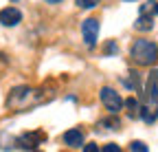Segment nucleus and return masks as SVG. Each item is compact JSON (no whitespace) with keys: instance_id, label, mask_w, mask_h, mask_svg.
Returning <instances> with one entry per match:
<instances>
[{"instance_id":"nucleus-1","label":"nucleus","mask_w":158,"mask_h":152,"mask_svg":"<svg viewBox=\"0 0 158 152\" xmlns=\"http://www.w3.org/2000/svg\"><path fill=\"white\" fill-rule=\"evenodd\" d=\"M130 55L136 64L141 66H152L158 60V44L152 40H136L130 49Z\"/></svg>"},{"instance_id":"nucleus-2","label":"nucleus","mask_w":158,"mask_h":152,"mask_svg":"<svg viewBox=\"0 0 158 152\" xmlns=\"http://www.w3.org/2000/svg\"><path fill=\"white\" fill-rule=\"evenodd\" d=\"M99 97H101V104L112 112V115H116V112L123 108V99H121V95H118L114 88H110V86H103V88H101V93H99Z\"/></svg>"},{"instance_id":"nucleus-3","label":"nucleus","mask_w":158,"mask_h":152,"mask_svg":"<svg viewBox=\"0 0 158 152\" xmlns=\"http://www.w3.org/2000/svg\"><path fill=\"white\" fill-rule=\"evenodd\" d=\"M81 35H84V42L90 49L97 44V37H99V20L97 18H88V20L81 22Z\"/></svg>"},{"instance_id":"nucleus-4","label":"nucleus","mask_w":158,"mask_h":152,"mask_svg":"<svg viewBox=\"0 0 158 152\" xmlns=\"http://www.w3.org/2000/svg\"><path fill=\"white\" fill-rule=\"evenodd\" d=\"M20 22H22V13H20V9L5 7L2 11H0V24H2V27H18Z\"/></svg>"},{"instance_id":"nucleus-5","label":"nucleus","mask_w":158,"mask_h":152,"mask_svg":"<svg viewBox=\"0 0 158 152\" xmlns=\"http://www.w3.org/2000/svg\"><path fill=\"white\" fill-rule=\"evenodd\" d=\"M42 141H44V132H27L18 139V145L24 150H35Z\"/></svg>"},{"instance_id":"nucleus-6","label":"nucleus","mask_w":158,"mask_h":152,"mask_svg":"<svg viewBox=\"0 0 158 152\" xmlns=\"http://www.w3.org/2000/svg\"><path fill=\"white\" fill-rule=\"evenodd\" d=\"M64 143L68 148H84V132L79 128H70L68 132H64Z\"/></svg>"},{"instance_id":"nucleus-7","label":"nucleus","mask_w":158,"mask_h":152,"mask_svg":"<svg viewBox=\"0 0 158 152\" xmlns=\"http://www.w3.org/2000/svg\"><path fill=\"white\" fill-rule=\"evenodd\" d=\"M29 95H31V88H29V86H18V88H13L11 95L7 97V106H18L20 102H24Z\"/></svg>"},{"instance_id":"nucleus-8","label":"nucleus","mask_w":158,"mask_h":152,"mask_svg":"<svg viewBox=\"0 0 158 152\" xmlns=\"http://www.w3.org/2000/svg\"><path fill=\"white\" fill-rule=\"evenodd\" d=\"M145 93L147 97L158 102V71H152L149 77H147V84H145Z\"/></svg>"},{"instance_id":"nucleus-9","label":"nucleus","mask_w":158,"mask_h":152,"mask_svg":"<svg viewBox=\"0 0 158 152\" xmlns=\"http://www.w3.org/2000/svg\"><path fill=\"white\" fill-rule=\"evenodd\" d=\"M141 117H143L147 124H154V121H156V117H158V102H154V99H152V104L143 106V108H141Z\"/></svg>"},{"instance_id":"nucleus-10","label":"nucleus","mask_w":158,"mask_h":152,"mask_svg":"<svg viewBox=\"0 0 158 152\" xmlns=\"http://www.w3.org/2000/svg\"><path fill=\"white\" fill-rule=\"evenodd\" d=\"M134 29H136V31H152V29H154V18L141 13V15H138V20L134 22Z\"/></svg>"},{"instance_id":"nucleus-11","label":"nucleus","mask_w":158,"mask_h":152,"mask_svg":"<svg viewBox=\"0 0 158 152\" xmlns=\"http://www.w3.org/2000/svg\"><path fill=\"white\" fill-rule=\"evenodd\" d=\"M79 9H94L97 5H101V0H75Z\"/></svg>"},{"instance_id":"nucleus-12","label":"nucleus","mask_w":158,"mask_h":152,"mask_svg":"<svg viewBox=\"0 0 158 152\" xmlns=\"http://www.w3.org/2000/svg\"><path fill=\"white\" fill-rule=\"evenodd\" d=\"M125 106L130 108V117H136V110H138V108H141V106H138V102H136L134 97H130V99L125 102Z\"/></svg>"},{"instance_id":"nucleus-13","label":"nucleus","mask_w":158,"mask_h":152,"mask_svg":"<svg viewBox=\"0 0 158 152\" xmlns=\"http://www.w3.org/2000/svg\"><path fill=\"white\" fill-rule=\"evenodd\" d=\"M156 5H158V2H154V0H149V2H145V5L141 7V13H145V15L154 13V11H156Z\"/></svg>"},{"instance_id":"nucleus-14","label":"nucleus","mask_w":158,"mask_h":152,"mask_svg":"<svg viewBox=\"0 0 158 152\" xmlns=\"http://www.w3.org/2000/svg\"><path fill=\"white\" fill-rule=\"evenodd\" d=\"M101 126H108L110 130H118V119H114V117H110V119H103V121H101Z\"/></svg>"},{"instance_id":"nucleus-15","label":"nucleus","mask_w":158,"mask_h":152,"mask_svg":"<svg viewBox=\"0 0 158 152\" xmlns=\"http://www.w3.org/2000/svg\"><path fill=\"white\" fill-rule=\"evenodd\" d=\"M130 150H134V152H136V150H138V152H145L147 145H145L143 141H132V143H130Z\"/></svg>"},{"instance_id":"nucleus-16","label":"nucleus","mask_w":158,"mask_h":152,"mask_svg":"<svg viewBox=\"0 0 158 152\" xmlns=\"http://www.w3.org/2000/svg\"><path fill=\"white\" fill-rule=\"evenodd\" d=\"M101 150H103V152H118V145H116V143H108V145H103Z\"/></svg>"},{"instance_id":"nucleus-17","label":"nucleus","mask_w":158,"mask_h":152,"mask_svg":"<svg viewBox=\"0 0 158 152\" xmlns=\"http://www.w3.org/2000/svg\"><path fill=\"white\" fill-rule=\"evenodd\" d=\"M84 150H86V152H99L101 148H99L97 143H88V145H84Z\"/></svg>"},{"instance_id":"nucleus-18","label":"nucleus","mask_w":158,"mask_h":152,"mask_svg":"<svg viewBox=\"0 0 158 152\" xmlns=\"http://www.w3.org/2000/svg\"><path fill=\"white\" fill-rule=\"evenodd\" d=\"M106 51H108V53H116V44H114V42H108Z\"/></svg>"},{"instance_id":"nucleus-19","label":"nucleus","mask_w":158,"mask_h":152,"mask_svg":"<svg viewBox=\"0 0 158 152\" xmlns=\"http://www.w3.org/2000/svg\"><path fill=\"white\" fill-rule=\"evenodd\" d=\"M44 2H48V5H57V2H62V0H44Z\"/></svg>"},{"instance_id":"nucleus-20","label":"nucleus","mask_w":158,"mask_h":152,"mask_svg":"<svg viewBox=\"0 0 158 152\" xmlns=\"http://www.w3.org/2000/svg\"><path fill=\"white\" fill-rule=\"evenodd\" d=\"M156 13H158V5H156Z\"/></svg>"},{"instance_id":"nucleus-21","label":"nucleus","mask_w":158,"mask_h":152,"mask_svg":"<svg viewBox=\"0 0 158 152\" xmlns=\"http://www.w3.org/2000/svg\"><path fill=\"white\" fill-rule=\"evenodd\" d=\"M127 2H130V0H127Z\"/></svg>"}]
</instances>
